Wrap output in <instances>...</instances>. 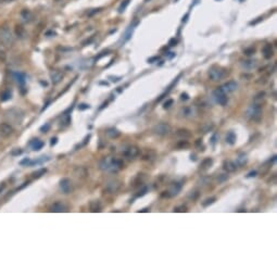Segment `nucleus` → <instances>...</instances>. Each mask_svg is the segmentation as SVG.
I'll list each match as a JSON object with an SVG mask.
<instances>
[{"label": "nucleus", "instance_id": "obj_31", "mask_svg": "<svg viewBox=\"0 0 277 277\" xmlns=\"http://www.w3.org/2000/svg\"><path fill=\"white\" fill-rule=\"evenodd\" d=\"M135 25H131L128 27V29L126 31V33L124 34V41H127V40L131 38V34H133V31H134V27Z\"/></svg>", "mask_w": 277, "mask_h": 277}, {"label": "nucleus", "instance_id": "obj_32", "mask_svg": "<svg viewBox=\"0 0 277 277\" xmlns=\"http://www.w3.org/2000/svg\"><path fill=\"white\" fill-rule=\"evenodd\" d=\"M12 97V94L10 90H6V92H3L2 94H1V101H8L9 99H11Z\"/></svg>", "mask_w": 277, "mask_h": 277}, {"label": "nucleus", "instance_id": "obj_16", "mask_svg": "<svg viewBox=\"0 0 277 277\" xmlns=\"http://www.w3.org/2000/svg\"><path fill=\"white\" fill-rule=\"evenodd\" d=\"M50 78H51L52 83L56 85V84H59L61 82V80L63 78V74L62 72L60 71H53L50 73Z\"/></svg>", "mask_w": 277, "mask_h": 277}, {"label": "nucleus", "instance_id": "obj_44", "mask_svg": "<svg viewBox=\"0 0 277 277\" xmlns=\"http://www.w3.org/2000/svg\"><path fill=\"white\" fill-rule=\"evenodd\" d=\"M22 152L23 151H22L21 149H15V150H13V151L11 152V154L12 155H19V154H21Z\"/></svg>", "mask_w": 277, "mask_h": 277}, {"label": "nucleus", "instance_id": "obj_24", "mask_svg": "<svg viewBox=\"0 0 277 277\" xmlns=\"http://www.w3.org/2000/svg\"><path fill=\"white\" fill-rule=\"evenodd\" d=\"M237 165L239 166H242L245 165L247 163V161H248V158H247V154L246 153H240L239 155L237 157Z\"/></svg>", "mask_w": 277, "mask_h": 277}, {"label": "nucleus", "instance_id": "obj_6", "mask_svg": "<svg viewBox=\"0 0 277 277\" xmlns=\"http://www.w3.org/2000/svg\"><path fill=\"white\" fill-rule=\"evenodd\" d=\"M213 98H214L215 102L218 103L220 106H226L227 101H228V99L226 97V94L221 89V87L215 89L214 92H213Z\"/></svg>", "mask_w": 277, "mask_h": 277}, {"label": "nucleus", "instance_id": "obj_36", "mask_svg": "<svg viewBox=\"0 0 277 277\" xmlns=\"http://www.w3.org/2000/svg\"><path fill=\"white\" fill-rule=\"evenodd\" d=\"M198 197H199V192L198 191H191L188 194V198L189 199H191V200H196Z\"/></svg>", "mask_w": 277, "mask_h": 277}, {"label": "nucleus", "instance_id": "obj_58", "mask_svg": "<svg viewBox=\"0 0 277 277\" xmlns=\"http://www.w3.org/2000/svg\"><path fill=\"white\" fill-rule=\"evenodd\" d=\"M146 1H148V0H146Z\"/></svg>", "mask_w": 277, "mask_h": 277}, {"label": "nucleus", "instance_id": "obj_11", "mask_svg": "<svg viewBox=\"0 0 277 277\" xmlns=\"http://www.w3.org/2000/svg\"><path fill=\"white\" fill-rule=\"evenodd\" d=\"M238 85L236 82H234V80H229V82H227L226 84H224L222 87H221V89L223 90L225 94H227V92H234L236 89H237Z\"/></svg>", "mask_w": 277, "mask_h": 277}, {"label": "nucleus", "instance_id": "obj_39", "mask_svg": "<svg viewBox=\"0 0 277 277\" xmlns=\"http://www.w3.org/2000/svg\"><path fill=\"white\" fill-rule=\"evenodd\" d=\"M210 182H211V179H210V178H206V177H203V178H201V179H200V182H199V183H202V184H200V185L206 186V185H208V184H210Z\"/></svg>", "mask_w": 277, "mask_h": 277}, {"label": "nucleus", "instance_id": "obj_7", "mask_svg": "<svg viewBox=\"0 0 277 277\" xmlns=\"http://www.w3.org/2000/svg\"><path fill=\"white\" fill-rule=\"evenodd\" d=\"M180 190H182V184L173 183L169 187V190L164 191L165 194H163L162 197H174V196H177V194H179Z\"/></svg>", "mask_w": 277, "mask_h": 277}, {"label": "nucleus", "instance_id": "obj_41", "mask_svg": "<svg viewBox=\"0 0 277 277\" xmlns=\"http://www.w3.org/2000/svg\"><path fill=\"white\" fill-rule=\"evenodd\" d=\"M90 107L88 106V104H85V103H82V104H80L78 106V110H80V111H84V110H87V109H89Z\"/></svg>", "mask_w": 277, "mask_h": 277}, {"label": "nucleus", "instance_id": "obj_51", "mask_svg": "<svg viewBox=\"0 0 277 277\" xmlns=\"http://www.w3.org/2000/svg\"><path fill=\"white\" fill-rule=\"evenodd\" d=\"M187 99H188V95L182 94V100H187Z\"/></svg>", "mask_w": 277, "mask_h": 277}, {"label": "nucleus", "instance_id": "obj_57", "mask_svg": "<svg viewBox=\"0 0 277 277\" xmlns=\"http://www.w3.org/2000/svg\"><path fill=\"white\" fill-rule=\"evenodd\" d=\"M139 212H148V209H143V210H141V211Z\"/></svg>", "mask_w": 277, "mask_h": 277}, {"label": "nucleus", "instance_id": "obj_3", "mask_svg": "<svg viewBox=\"0 0 277 277\" xmlns=\"http://www.w3.org/2000/svg\"><path fill=\"white\" fill-rule=\"evenodd\" d=\"M246 115L249 120L254 121V122H257V121L261 120L262 117V109L260 106H257V104H252L251 107H249L248 110L246 112Z\"/></svg>", "mask_w": 277, "mask_h": 277}, {"label": "nucleus", "instance_id": "obj_49", "mask_svg": "<svg viewBox=\"0 0 277 277\" xmlns=\"http://www.w3.org/2000/svg\"><path fill=\"white\" fill-rule=\"evenodd\" d=\"M29 158H25L24 160L21 161L20 164H21V165H23V164H25V163H29Z\"/></svg>", "mask_w": 277, "mask_h": 277}, {"label": "nucleus", "instance_id": "obj_29", "mask_svg": "<svg viewBox=\"0 0 277 277\" xmlns=\"http://www.w3.org/2000/svg\"><path fill=\"white\" fill-rule=\"evenodd\" d=\"M32 147H33V150H40V149L44 147V143L38 139H35L34 141L32 143Z\"/></svg>", "mask_w": 277, "mask_h": 277}, {"label": "nucleus", "instance_id": "obj_9", "mask_svg": "<svg viewBox=\"0 0 277 277\" xmlns=\"http://www.w3.org/2000/svg\"><path fill=\"white\" fill-rule=\"evenodd\" d=\"M60 189L63 194H70L73 190V185L69 178H63L60 182Z\"/></svg>", "mask_w": 277, "mask_h": 277}, {"label": "nucleus", "instance_id": "obj_55", "mask_svg": "<svg viewBox=\"0 0 277 277\" xmlns=\"http://www.w3.org/2000/svg\"><path fill=\"white\" fill-rule=\"evenodd\" d=\"M190 159H191V160H194V161L197 160V159H196V155H192V154L190 155Z\"/></svg>", "mask_w": 277, "mask_h": 277}, {"label": "nucleus", "instance_id": "obj_5", "mask_svg": "<svg viewBox=\"0 0 277 277\" xmlns=\"http://www.w3.org/2000/svg\"><path fill=\"white\" fill-rule=\"evenodd\" d=\"M171 126L167 123H159L157 125H154L153 128H152V131L158 136H166V135H169L171 133Z\"/></svg>", "mask_w": 277, "mask_h": 277}, {"label": "nucleus", "instance_id": "obj_23", "mask_svg": "<svg viewBox=\"0 0 277 277\" xmlns=\"http://www.w3.org/2000/svg\"><path fill=\"white\" fill-rule=\"evenodd\" d=\"M212 164H213V160H212L211 158H206V159H204V160L201 162L200 169L202 170V171H206V170H208V169L211 167Z\"/></svg>", "mask_w": 277, "mask_h": 277}, {"label": "nucleus", "instance_id": "obj_25", "mask_svg": "<svg viewBox=\"0 0 277 277\" xmlns=\"http://www.w3.org/2000/svg\"><path fill=\"white\" fill-rule=\"evenodd\" d=\"M154 158H155V152L152 151V150H149V151L147 150L143 155V159L146 161H153Z\"/></svg>", "mask_w": 277, "mask_h": 277}, {"label": "nucleus", "instance_id": "obj_34", "mask_svg": "<svg viewBox=\"0 0 277 277\" xmlns=\"http://www.w3.org/2000/svg\"><path fill=\"white\" fill-rule=\"evenodd\" d=\"M228 179V175L227 174H220L216 177V183L217 184H223L226 180Z\"/></svg>", "mask_w": 277, "mask_h": 277}, {"label": "nucleus", "instance_id": "obj_35", "mask_svg": "<svg viewBox=\"0 0 277 277\" xmlns=\"http://www.w3.org/2000/svg\"><path fill=\"white\" fill-rule=\"evenodd\" d=\"M129 5V0H124L123 2L121 3V6L119 7V12L120 13H122V12L125 11V9L127 8V6Z\"/></svg>", "mask_w": 277, "mask_h": 277}, {"label": "nucleus", "instance_id": "obj_28", "mask_svg": "<svg viewBox=\"0 0 277 277\" xmlns=\"http://www.w3.org/2000/svg\"><path fill=\"white\" fill-rule=\"evenodd\" d=\"M14 77H15V80H17V82L20 85H24L25 84V74H23V73H14Z\"/></svg>", "mask_w": 277, "mask_h": 277}, {"label": "nucleus", "instance_id": "obj_17", "mask_svg": "<svg viewBox=\"0 0 277 277\" xmlns=\"http://www.w3.org/2000/svg\"><path fill=\"white\" fill-rule=\"evenodd\" d=\"M33 13H32L29 10H27V9H24V10H22V12H21V19L24 21V22H26V23H29L32 20H33Z\"/></svg>", "mask_w": 277, "mask_h": 277}, {"label": "nucleus", "instance_id": "obj_56", "mask_svg": "<svg viewBox=\"0 0 277 277\" xmlns=\"http://www.w3.org/2000/svg\"><path fill=\"white\" fill-rule=\"evenodd\" d=\"M12 0H0V2H10Z\"/></svg>", "mask_w": 277, "mask_h": 277}, {"label": "nucleus", "instance_id": "obj_8", "mask_svg": "<svg viewBox=\"0 0 277 277\" xmlns=\"http://www.w3.org/2000/svg\"><path fill=\"white\" fill-rule=\"evenodd\" d=\"M121 188V182L116 179L109 180L106 185V191L108 194H115L119 191V189Z\"/></svg>", "mask_w": 277, "mask_h": 277}, {"label": "nucleus", "instance_id": "obj_21", "mask_svg": "<svg viewBox=\"0 0 277 277\" xmlns=\"http://www.w3.org/2000/svg\"><path fill=\"white\" fill-rule=\"evenodd\" d=\"M236 140H237V136H236V134L231 131H228L227 135H226V143H228V145H230V146H234L235 143H236Z\"/></svg>", "mask_w": 277, "mask_h": 277}, {"label": "nucleus", "instance_id": "obj_14", "mask_svg": "<svg viewBox=\"0 0 277 277\" xmlns=\"http://www.w3.org/2000/svg\"><path fill=\"white\" fill-rule=\"evenodd\" d=\"M265 99H266V95L264 92H260L259 94H257V96L254 97L253 99V103L254 104H257V106H262L263 103L265 102Z\"/></svg>", "mask_w": 277, "mask_h": 277}, {"label": "nucleus", "instance_id": "obj_2", "mask_svg": "<svg viewBox=\"0 0 277 277\" xmlns=\"http://www.w3.org/2000/svg\"><path fill=\"white\" fill-rule=\"evenodd\" d=\"M0 41L7 47H11L14 44V36L8 26L5 25L0 27Z\"/></svg>", "mask_w": 277, "mask_h": 277}, {"label": "nucleus", "instance_id": "obj_15", "mask_svg": "<svg viewBox=\"0 0 277 277\" xmlns=\"http://www.w3.org/2000/svg\"><path fill=\"white\" fill-rule=\"evenodd\" d=\"M49 211H50V212H54V213H61V212H65L66 211V208L63 206L61 202H56V203H53L51 206H50Z\"/></svg>", "mask_w": 277, "mask_h": 277}, {"label": "nucleus", "instance_id": "obj_13", "mask_svg": "<svg viewBox=\"0 0 277 277\" xmlns=\"http://www.w3.org/2000/svg\"><path fill=\"white\" fill-rule=\"evenodd\" d=\"M241 68L247 71H251L257 68V62L255 60H246L241 62Z\"/></svg>", "mask_w": 277, "mask_h": 277}, {"label": "nucleus", "instance_id": "obj_46", "mask_svg": "<svg viewBox=\"0 0 277 277\" xmlns=\"http://www.w3.org/2000/svg\"><path fill=\"white\" fill-rule=\"evenodd\" d=\"M257 171H252V172H250L248 175H247V177H254V176H257Z\"/></svg>", "mask_w": 277, "mask_h": 277}, {"label": "nucleus", "instance_id": "obj_33", "mask_svg": "<svg viewBox=\"0 0 277 277\" xmlns=\"http://www.w3.org/2000/svg\"><path fill=\"white\" fill-rule=\"evenodd\" d=\"M216 201V198L215 197H211V198H208V199H206V200L202 202V206H204V208H206V206H211V204H213V203Z\"/></svg>", "mask_w": 277, "mask_h": 277}, {"label": "nucleus", "instance_id": "obj_38", "mask_svg": "<svg viewBox=\"0 0 277 277\" xmlns=\"http://www.w3.org/2000/svg\"><path fill=\"white\" fill-rule=\"evenodd\" d=\"M147 191H148V188L147 187H143V189L139 190V192L136 194V197H143V196H145L147 194Z\"/></svg>", "mask_w": 277, "mask_h": 277}, {"label": "nucleus", "instance_id": "obj_45", "mask_svg": "<svg viewBox=\"0 0 277 277\" xmlns=\"http://www.w3.org/2000/svg\"><path fill=\"white\" fill-rule=\"evenodd\" d=\"M253 52H254V49L253 48L246 49V50H245V54H247V56H250V54H252Z\"/></svg>", "mask_w": 277, "mask_h": 277}, {"label": "nucleus", "instance_id": "obj_52", "mask_svg": "<svg viewBox=\"0 0 277 277\" xmlns=\"http://www.w3.org/2000/svg\"><path fill=\"white\" fill-rule=\"evenodd\" d=\"M170 45H171V46H175V45H176V40L172 39L171 41H170Z\"/></svg>", "mask_w": 277, "mask_h": 277}, {"label": "nucleus", "instance_id": "obj_1", "mask_svg": "<svg viewBox=\"0 0 277 277\" xmlns=\"http://www.w3.org/2000/svg\"><path fill=\"white\" fill-rule=\"evenodd\" d=\"M123 166V162L120 159H114V158H104L100 162V170L102 171H110V172H117Z\"/></svg>", "mask_w": 277, "mask_h": 277}, {"label": "nucleus", "instance_id": "obj_26", "mask_svg": "<svg viewBox=\"0 0 277 277\" xmlns=\"http://www.w3.org/2000/svg\"><path fill=\"white\" fill-rule=\"evenodd\" d=\"M107 136L113 139V138H116L120 136V131L115 128H109L108 131H107Z\"/></svg>", "mask_w": 277, "mask_h": 277}, {"label": "nucleus", "instance_id": "obj_12", "mask_svg": "<svg viewBox=\"0 0 277 277\" xmlns=\"http://www.w3.org/2000/svg\"><path fill=\"white\" fill-rule=\"evenodd\" d=\"M138 154H139V149L135 146L128 147V149H126L124 151V155L126 158H128V159H134V158L137 157Z\"/></svg>", "mask_w": 277, "mask_h": 277}, {"label": "nucleus", "instance_id": "obj_40", "mask_svg": "<svg viewBox=\"0 0 277 277\" xmlns=\"http://www.w3.org/2000/svg\"><path fill=\"white\" fill-rule=\"evenodd\" d=\"M173 211L174 212H186L187 210H186V206H176V208H174Z\"/></svg>", "mask_w": 277, "mask_h": 277}, {"label": "nucleus", "instance_id": "obj_37", "mask_svg": "<svg viewBox=\"0 0 277 277\" xmlns=\"http://www.w3.org/2000/svg\"><path fill=\"white\" fill-rule=\"evenodd\" d=\"M45 173H46V169H41V170H39L38 172H35L34 174H33V176L36 177V178H38V177H40L43 174H45Z\"/></svg>", "mask_w": 277, "mask_h": 277}, {"label": "nucleus", "instance_id": "obj_10", "mask_svg": "<svg viewBox=\"0 0 277 277\" xmlns=\"http://www.w3.org/2000/svg\"><path fill=\"white\" fill-rule=\"evenodd\" d=\"M12 133H13V128H12V126L10 125V124L3 123L0 125V135H1L2 137H5V138L9 137L10 135H12Z\"/></svg>", "mask_w": 277, "mask_h": 277}, {"label": "nucleus", "instance_id": "obj_50", "mask_svg": "<svg viewBox=\"0 0 277 277\" xmlns=\"http://www.w3.org/2000/svg\"><path fill=\"white\" fill-rule=\"evenodd\" d=\"M57 140H58V139H57V138H56V137H54V138H52V139H51V141H50V145H51V146H54V145L57 143Z\"/></svg>", "mask_w": 277, "mask_h": 277}, {"label": "nucleus", "instance_id": "obj_27", "mask_svg": "<svg viewBox=\"0 0 277 277\" xmlns=\"http://www.w3.org/2000/svg\"><path fill=\"white\" fill-rule=\"evenodd\" d=\"M90 210L92 212H100L101 211V204L99 201H92L90 202Z\"/></svg>", "mask_w": 277, "mask_h": 277}, {"label": "nucleus", "instance_id": "obj_18", "mask_svg": "<svg viewBox=\"0 0 277 277\" xmlns=\"http://www.w3.org/2000/svg\"><path fill=\"white\" fill-rule=\"evenodd\" d=\"M74 175L76 177H80V178H85L88 175V172L83 166H77L76 169L74 170Z\"/></svg>", "mask_w": 277, "mask_h": 277}, {"label": "nucleus", "instance_id": "obj_53", "mask_svg": "<svg viewBox=\"0 0 277 277\" xmlns=\"http://www.w3.org/2000/svg\"><path fill=\"white\" fill-rule=\"evenodd\" d=\"M215 139H216V135H214V136L212 137V139H211L212 140V145H214V143H215V141H216Z\"/></svg>", "mask_w": 277, "mask_h": 277}, {"label": "nucleus", "instance_id": "obj_30", "mask_svg": "<svg viewBox=\"0 0 277 277\" xmlns=\"http://www.w3.org/2000/svg\"><path fill=\"white\" fill-rule=\"evenodd\" d=\"M15 33H17V37H20V38H23L24 36H25V29L20 25H17V27H15Z\"/></svg>", "mask_w": 277, "mask_h": 277}, {"label": "nucleus", "instance_id": "obj_47", "mask_svg": "<svg viewBox=\"0 0 277 277\" xmlns=\"http://www.w3.org/2000/svg\"><path fill=\"white\" fill-rule=\"evenodd\" d=\"M188 146V143H187V141H182V143H178V147H187Z\"/></svg>", "mask_w": 277, "mask_h": 277}, {"label": "nucleus", "instance_id": "obj_4", "mask_svg": "<svg viewBox=\"0 0 277 277\" xmlns=\"http://www.w3.org/2000/svg\"><path fill=\"white\" fill-rule=\"evenodd\" d=\"M226 75H227V72L222 68H217V66H213L209 71V77L213 82H218V80H224Z\"/></svg>", "mask_w": 277, "mask_h": 277}, {"label": "nucleus", "instance_id": "obj_43", "mask_svg": "<svg viewBox=\"0 0 277 277\" xmlns=\"http://www.w3.org/2000/svg\"><path fill=\"white\" fill-rule=\"evenodd\" d=\"M49 128H50V125H49V124H46V125H44L40 127V131H43V133H47V131H49Z\"/></svg>", "mask_w": 277, "mask_h": 277}, {"label": "nucleus", "instance_id": "obj_54", "mask_svg": "<svg viewBox=\"0 0 277 277\" xmlns=\"http://www.w3.org/2000/svg\"><path fill=\"white\" fill-rule=\"evenodd\" d=\"M111 78H113L112 82H119L120 80V77H111Z\"/></svg>", "mask_w": 277, "mask_h": 277}, {"label": "nucleus", "instance_id": "obj_48", "mask_svg": "<svg viewBox=\"0 0 277 277\" xmlns=\"http://www.w3.org/2000/svg\"><path fill=\"white\" fill-rule=\"evenodd\" d=\"M200 145H202V139H198V140H196V143H194V146H196V147H198V146H200Z\"/></svg>", "mask_w": 277, "mask_h": 277}, {"label": "nucleus", "instance_id": "obj_20", "mask_svg": "<svg viewBox=\"0 0 277 277\" xmlns=\"http://www.w3.org/2000/svg\"><path fill=\"white\" fill-rule=\"evenodd\" d=\"M176 134H177V136H178V137L182 138V139H184V140L188 139V138L191 137V133H190L188 129H185V128L178 129Z\"/></svg>", "mask_w": 277, "mask_h": 277}, {"label": "nucleus", "instance_id": "obj_22", "mask_svg": "<svg viewBox=\"0 0 277 277\" xmlns=\"http://www.w3.org/2000/svg\"><path fill=\"white\" fill-rule=\"evenodd\" d=\"M236 164H235L234 162H231V161H224L223 163V169L225 170V171L227 172H235L236 171Z\"/></svg>", "mask_w": 277, "mask_h": 277}, {"label": "nucleus", "instance_id": "obj_42", "mask_svg": "<svg viewBox=\"0 0 277 277\" xmlns=\"http://www.w3.org/2000/svg\"><path fill=\"white\" fill-rule=\"evenodd\" d=\"M173 102H174V101H173V99H169V100L164 103V109H169L170 107L173 104Z\"/></svg>", "mask_w": 277, "mask_h": 277}, {"label": "nucleus", "instance_id": "obj_19", "mask_svg": "<svg viewBox=\"0 0 277 277\" xmlns=\"http://www.w3.org/2000/svg\"><path fill=\"white\" fill-rule=\"evenodd\" d=\"M262 52H263V56H264L265 59H271V58L273 57V53H274L273 48H272V45H269V44L265 45V46L263 47Z\"/></svg>", "mask_w": 277, "mask_h": 277}]
</instances>
